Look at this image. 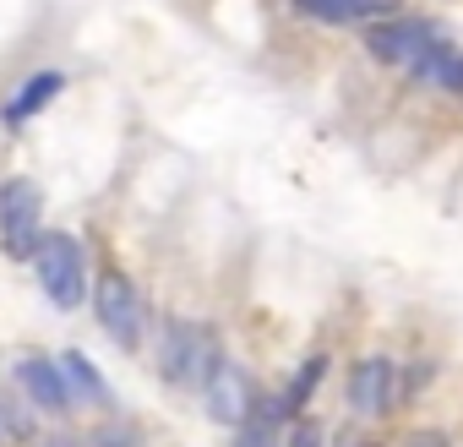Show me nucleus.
<instances>
[{
  "label": "nucleus",
  "instance_id": "f257e3e1",
  "mask_svg": "<svg viewBox=\"0 0 463 447\" xmlns=\"http://www.w3.org/2000/svg\"><path fill=\"white\" fill-rule=\"evenodd\" d=\"M33 273H39V290L50 295L55 311H77L88 300V257H82V246L66 230H44L39 235Z\"/></svg>",
  "mask_w": 463,
  "mask_h": 447
},
{
  "label": "nucleus",
  "instance_id": "f03ea898",
  "mask_svg": "<svg viewBox=\"0 0 463 447\" xmlns=\"http://www.w3.org/2000/svg\"><path fill=\"white\" fill-rule=\"evenodd\" d=\"M218 355H223V349H218V338H213L207 328H196V322H169V328H164V344H158L164 382L202 393V382H207V371H213Z\"/></svg>",
  "mask_w": 463,
  "mask_h": 447
},
{
  "label": "nucleus",
  "instance_id": "7ed1b4c3",
  "mask_svg": "<svg viewBox=\"0 0 463 447\" xmlns=\"http://www.w3.org/2000/svg\"><path fill=\"white\" fill-rule=\"evenodd\" d=\"M39 235H44V191H39V180L17 175V180L0 185V241H6L12 257L33 262Z\"/></svg>",
  "mask_w": 463,
  "mask_h": 447
},
{
  "label": "nucleus",
  "instance_id": "20e7f679",
  "mask_svg": "<svg viewBox=\"0 0 463 447\" xmlns=\"http://www.w3.org/2000/svg\"><path fill=\"white\" fill-rule=\"evenodd\" d=\"M93 317H99V328L120 349H137L142 344V295H137V284L120 268H104V279L93 290Z\"/></svg>",
  "mask_w": 463,
  "mask_h": 447
},
{
  "label": "nucleus",
  "instance_id": "39448f33",
  "mask_svg": "<svg viewBox=\"0 0 463 447\" xmlns=\"http://www.w3.org/2000/svg\"><path fill=\"white\" fill-rule=\"evenodd\" d=\"M365 50L382 61V66H420L441 39L430 23H414V17H382V23H365Z\"/></svg>",
  "mask_w": 463,
  "mask_h": 447
},
{
  "label": "nucleus",
  "instance_id": "423d86ee",
  "mask_svg": "<svg viewBox=\"0 0 463 447\" xmlns=\"http://www.w3.org/2000/svg\"><path fill=\"white\" fill-rule=\"evenodd\" d=\"M403 404V382H398V366L392 355H365L354 371H349V409L365 414V420H382Z\"/></svg>",
  "mask_w": 463,
  "mask_h": 447
},
{
  "label": "nucleus",
  "instance_id": "0eeeda50",
  "mask_svg": "<svg viewBox=\"0 0 463 447\" xmlns=\"http://www.w3.org/2000/svg\"><path fill=\"white\" fill-rule=\"evenodd\" d=\"M202 398H207V414L218 425H241L246 409L257 404V387H251V376L229 360V355H218L213 371H207V382H202Z\"/></svg>",
  "mask_w": 463,
  "mask_h": 447
},
{
  "label": "nucleus",
  "instance_id": "6e6552de",
  "mask_svg": "<svg viewBox=\"0 0 463 447\" xmlns=\"http://www.w3.org/2000/svg\"><path fill=\"white\" fill-rule=\"evenodd\" d=\"M17 387H23V398H28L33 409H44V414H66V409L77 404L71 387H66V376H61V360H50V355L17 360Z\"/></svg>",
  "mask_w": 463,
  "mask_h": 447
},
{
  "label": "nucleus",
  "instance_id": "1a4fd4ad",
  "mask_svg": "<svg viewBox=\"0 0 463 447\" xmlns=\"http://www.w3.org/2000/svg\"><path fill=\"white\" fill-rule=\"evenodd\" d=\"M284 425H289V414H284L279 393H273V398L257 393V404H251L246 420L235 425V442H229V447H284Z\"/></svg>",
  "mask_w": 463,
  "mask_h": 447
},
{
  "label": "nucleus",
  "instance_id": "9d476101",
  "mask_svg": "<svg viewBox=\"0 0 463 447\" xmlns=\"http://www.w3.org/2000/svg\"><path fill=\"white\" fill-rule=\"evenodd\" d=\"M61 88H66V77H61V71H39V77H28V82L17 88V99L6 104V126H28V120H33V115H39Z\"/></svg>",
  "mask_w": 463,
  "mask_h": 447
},
{
  "label": "nucleus",
  "instance_id": "9b49d317",
  "mask_svg": "<svg viewBox=\"0 0 463 447\" xmlns=\"http://www.w3.org/2000/svg\"><path fill=\"white\" fill-rule=\"evenodd\" d=\"M322 376H327V355H306V360H300V371H295V376L284 382V393H279V404H284V414H289V420H300V414H306V404L317 398Z\"/></svg>",
  "mask_w": 463,
  "mask_h": 447
},
{
  "label": "nucleus",
  "instance_id": "f8f14e48",
  "mask_svg": "<svg viewBox=\"0 0 463 447\" xmlns=\"http://www.w3.org/2000/svg\"><path fill=\"white\" fill-rule=\"evenodd\" d=\"M61 376H66L71 398H82V404H109V382L93 371V360H88L82 349H66V355H61Z\"/></svg>",
  "mask_w": 463,
  "mask_h": 447
},
{
  "label": "nucleus",
  "instance_id": "ddd939ff",
  "mask_svg": "<svg viewBox=\"0 0 463 447\" xmlns=\"http://www.w3.org/2000/svg\"><path fill=\"white\" fill-rule=\"evenodd\" d=\"M300 12L317 17V23L349 28V23H371L376 12H387V0H300Z\"/></svg>",
  "mask_w": 463,
  "mask_h": 447
},
{
  "label": "nucleus",
  "instance_id": "4468645a",
  "mask_svg": "<svg viewBox=\"0 0 463 447\" xmlns=\"http://www.w3.org/2000/svg\"><path fill=\"white\" fill-rule=\"evenodd\" d=\"M414 71H420L430 88H441V93H463V55H458V50H441V44H436Z\"/></svg>",
  "mask_w": 463,
  "mask_h": 447
},
{
  "label": "nucleus",
  "instance_id": "2eb2a0df",
  "mask_svg": "<svg viewBox=\"0 0 463 447\" xmlns=\"http://www.w3.org/2000/svg\"><path fill=\"white\" fill-rule=\"evenodd\" d=\"M284 447H327V442H322V425L317 420H295V431L284 436Z\"/></svg>",
  "mask_w": 463,
  "mask_h": 447
},
{
  "label": "nucleus",
  "instance_id": "dca6fc26",
  "mask_svg": "<svg viewBox=\"0 0 463 447\" xmlns=\"http://www.w3.org/2000/svg\"><path fill=\"white\" fill-rule=\"evenodd\" d=\"M403 447H452V442H447L441 431H414V436H409Z\"/></svg>",
  "mask_w": 463,
  "mask_h": 447
},
{
  "label": "nucleus",
  "instance_id": "f3484780",
  "mask_svg": "<svg viewBox=\"0 0 463 447\" xmlns=\"http://www.w3.org/2000/svg\"><path fill=\"white\" fill-rule=\"evenodd\" d=\"M360 447H376V442H360Z\"/></svg>",
  "mask_w": 463,
  "mask_h": 447
},
{
  "label": "nucleus",
  "instance_id": "a211bd4d",
  "mask_svg": "<svg viewBox=\"0 0 463 447\" xmlns=\"http://www.w3.org/2000/svg\"><path fill=\"white\" fill-rule=\"evenodd\" d=\"M0 431H6V420H0Z\"/></svg>",
  "mask_w": 463,
  "mask_h": 447
}]
</instances>
